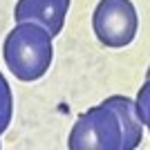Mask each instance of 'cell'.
<instances>
[{
  "label": "cell",
  "instance_id": "6da1fadb",
  "mask_svg": "<svg viewBox=\"0 0 150 150\" xmlns=\"http://www.w3.org/2000/svg\"><path fill=\"white\" fill-rule=\"evenodd\" d=\"M144 123L128 96L114 94L76 119L69 150H132L141 144Z\"/></svg>",
  "mask_w": 150,
  "mask_h": 150
},
{
  "label": "cell",
  "instance_id": "7a4b0ae2",
  "mask_svg": "<svg viewBox=\"0 0 150 150\" xmlns=\"http://www.w3.org/2000/svg\"><path fill=\"white\" fill-rule=\"evenodd\" d=\"M2 56L18 81H38L54 58L52 34L36 23H18L5 38Z\"/></svg>",
  "mask_w": 150,
  "mask_h": 150
},
{
  "label": "cell",
  "instance_id": "3957f363",
  "mask_svg": "<svg viewBox=\"0 0 150 150\" xmlns=\"http://www.w3.org/2000/svg\"><path fill=\"white\" fill-rule=\"evenodd\" d=\"M92 27L105 47H125L137 36V9L130 0H101L92 13Z\"/></svg>",
  "mask_w": 150,
  "mask_h": 150
},
{
  "label": "cell",
  "instance_id": "277c9868",
  "mask_svg": "<svg viewBox=\"0 0 150 150\" xmlns=\"http://www.w3.org/2000/svg\"><path fill=\"white\" fill-rule=\"evenodd\" d=\"M72 0H18L13 9L16 23H36L52 34H61Z\"/></svg>",
  "mask_w": 150,
  "mask_h": 150
},
{
  "label": "cell",
  "instance_id": "5b68a950",
  "mask_svg": "<svg viewBox=\"0 0 150 150\" xmlns=\"http://www.w3.org/2000/svg\"><path fill=\"white\" fill-rule=\"evenodd\" d=\"M11 114H13V96H11V88L7 79L0 72V134L9 128L11 123Z\"/></svg>",
  "mask_w": 150,
  "mask_h": 150
},
{
  "label": "cell",
  "instance_id": "8992f818",
  "mask_svg": "<svg viewBox=\"0 0 150 150\" xmlns=\"http://www.w3.org/2000/svg\"><path fill=\"white\" fill-rule=\"evenodd\" d=\"M134 108H137V112H139L141 123H146V121H148V83L144 85V90H141V94H139V103Z\"/></svg>",
  "mask_w": 150,
  "mask_h": 150
}]
</instances>
